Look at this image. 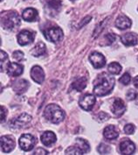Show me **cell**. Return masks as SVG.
<instances>
[{"mask_svg":"<svg viewBox=\"0 0 138 155\" xmlns=\"http://www.w3.org/2000/svg\"><path fill=\"white\" fill-rule=\"evenodd\" d=\"M114 87V78L113 76L106 73L101 74L98 75L95 81L94 93L97 97H103L108 95Z\"/></svg>","mask_w":138,"mask_h":155,"instance_id":"1","label":"cell"},{"mask_svg":"<svg viewBox=\"0 0 138 155\" xmlns=\"http://www.w3.org/2000/svg\"><path fill=\"white\" fill-rule=\"evenodd\" d=\"M44 116L48 121L57 124L64 120L65 112L59 105L52 104L46 107L45 111H44Z\"/></svg>","mask_w":138,"mask_h":155,"instance_id":"2","label":"cell"},{"mask_svg":"<svg viewBox=\"0 0 138 155\" xmlns=\"http://www.w3.org/2000/svg\"><path fill=\"white\" fill-rule=\"evenodd\" d=\"M21 24L20 17L17 12H10L2 18V25L6 30H13Z\"/></svg>","mask_w":138,"mask_h":155,"instance_id":"3","label":"cell"},{"mask_svg":"<svg viewBox=\"0 0 138 155\" xmlns=\"http://www.w3.org/2000/svg\"><path fill=\"white\" fill-rule=\"evenodd\" d=\"M45 37L48 40L52 41L53 43H57L59 42L63 39L64 33L61 28L58 27V26H53L47 29V31H45Z\"/></svg>","mask_w":138,"mask_h":155,"instance_id":"4","label":"cell"},{"mask_svg":"<svg viewBox=\"0 0 138 155\" xmlns=\"http://www.w3.org/2000/svg\"><path fill=\"white\" fill-rule=\"evenodd\" d=\"M36 139L31 134H23L19 139L20 148L24 152H29L33 150L36 145Z\"/></svg>","mask_w":138,"mask_h":155,"instance_id":"5","label":"cell"},{"mask_svg":"<svg viewBox=\"0 0 138 155\" xmlns=\"http://www.w3.org/2000/svg\"><path fill=\"white\" fill-rule=\"evenodd\" d=\"M35 39V33L29 30H23L18 34V42L20 46L31 44Z\"/></svg>","mask_w":138,"mask_h":155,"instance_id":"6","label":"cell"},{"mask_svg":"<svg viewBox=\"0 0 138 155\" xmlns=\"http://www.w3.org/2000/svg\"><path fill=\"white\" fill-rule=\"evenodd\" d=\"M95 102H96V99L95 97V96H93L91 94H87V95L81 97V99L79 100V105L84 110L89 111L90 110L94 107Z\"/></svg>","mask_w":138,"mask_h":155,"instance_id":"7","label":"cell"},{"mask_svg":"<svg viewBox=\"0 0 138 155\" xmlns=\"http://www.w3.org/2000/svg\"><path fill=\"white\" fill-rule=\"evenodd\" d=\"M32 120V117L30 115L23 113L19 117H18L16 119H14L13 121L11 123V126L14 129H19V128H23L25 127Z\"/></svg>","mask_w":138,"mask_h":155,"instance_id":"8","label":"cell"},{"mask_svg":"<svg viewBox=\"0 0 138 155\" xmlns=\"http://www.w3.org/2000/svg\"><path fill=\"white\" fill-rule=\"evenodd\" d=\"M89 61L95 68H103L106 64V58L99 52H93L89 55Z\"/></svg>","mask_w":138,"mask_h":155,"instance_id":"9","label":"cell"},{"mask_svg":"<svg viewBox=\"0 0 138 155\" xmlns=\"http://www.w3.org/2000/svg\"><path fill=\"white\" fill-rule=\"evenodd\" d=\"M15 147V141L11 136L1 137V148L4 153H11Z\"/></svg>","mask_w":138,"mask_h":155,"instance_id":"10","label":"cell"},{"mask_svg":"<svg viewBox=\"0 0 138 155\" xmlns=\"http://www.w3.org/2000/svg\"><path fill=\"white\" fill-rule=\"evenodd\" d=\"M120 153L123 155H130L133 154L136 151L135 144L130 140V139H125L120 144Z\"/></svg>","mask_w":138,"mask_h":155,"instance_id":"11","label":"cell"},{"mask_svg":"<svg viewBox=\"0 0 138 155\" xmlns=\"http://www.w3.org/2000/svg\"><path fill=\"white\" fill-rule=\"evenodd\" d=\"M126 105L124 104V102L120 98H116L113 103V105L111 107L112 112L114 113V116L116 117H121L124 114V112L126 111Z\"/></svg>","mask_w":138,"mask_h":155,"instance_id":"12","label":"cell"},{"mask_svg":"<svg viewBox=\"0 0 138 155\" xmlns=\"http://www.w3.org/2000/svg\"><path fill=\"white\" fill-rule=\"evenodd\" d=\"M6 72L10 76H19L24 72V67L16 62H10L6 68Z\"/></svg>","mask_w":138,"mask_h":155,"instance_id":"13","label":"cell"},{"mask_svg":"<svg viewBox=\"0 0 138 155\" xmlns=\"http://www.w3.org/2000/svg\"><path fill=\"white\" fill-rule=\"evenodd\" d=\"M31 77L34 82L39 84L43 83L45 81V73L40 66H34L31 69Z\"/></svg>","mask_w":138,"mask_h":155,"instance_id":"14","label":"cell"},{"mask_svg":"<svg viewBox=\"0 0 138 155\" xmlns=\"http://www.w3.org/2000/svg\"><path fill=\"white\" fill-rule=\"evenodd\" d=\"M41 142L43 143L44 146L46 147H49L52 146L53 144H54L57 140L56 135L53 132V131H45L43 132V134L40 137Z\"/></svg>","mask_w":138,"mask_h":155,"instance_id":"15","label":"cell"},{"mask_svg":"<svg viewBox=\"0 0 138 155\" xmlns=\"http://www.w3.org/2000/svg\"><path fill=\"white\" fill-rule=\"evenodd\" d=\"M131 25H132V22H131L130 18L125 15L119 16L115 20V25L120 30H126V29L130 28Z\"/></svg>","mask_w":138,"mask_h":155,"instance_id":"16","label":"cell"},{"mask_svg":"<svg viewBox=\"0 0 138 155\" xmlns=\"http://www.w3.org/2000/svg\"><path fill=\"white\" fill-rule=\"evenodd\" d=\"M121 41L122 44L127 47L136 46L137 44V36L133 33H125L121 37Z\"/></svg>","mask_w":138,"mask_h":155,"instance_id":"17","label":"cell"},{"mask_svg":"<svg viewBox=\"0 0 138 155\" xmlns=\"http://www.w3.org/2000/svg\"><path fill=\"white\" fill-rule=\"evenodd\" d=\"M38 11L34 8H27L24 10L22 13V18L25 21L28 22H33V21H37L38 19Z\"/></svg>","mask_w":138,"mask_h":155,"instance_id":"18","label":"cell"},{"mask_svg":"<svg viewBox=\"0 0 138 155\" xmlns=\"http://www.w3.org/2000/svg\"><path fill=\"white\" fill-rule=\"evenodd\" d=\"M28 87H29V82L24 79L18 80L16 82H13V85H12L13 90L18 94H22V93L25 92L28 89Z\"/></svg>","mask_w":138,"mask_h":155,"instance_id":"19","label":"cell"},{"mask_svg":"<svg viewBox=\"0 0 138 155\" xmlns=\"http://www.w3.org/2000/svg\"><path fill=\"white\" fill-rule=\"evenodd\" d=\"M104 137L108 140H113L118 138L119 136V132L116 131L115 127L114 125H108L104 129Z\"/></svg>","mask_w":138,"mask_h":155,"instance_id":"20","label":"cell"},{"mask_svg":"<svg viewBox=\"0 0 138 155\" xmlns=\"http://www.w3.org/2000/svg\"><path fill=\"white\" fill-rule=\"evenodd\" d=\"M87 82H88V79L86 77H81L79 79H77L76 81L72 83L71 85V89L73 90H75L76 91H79L81 92L82 90H84L86 87H87Z\"/></svg>","mask_w":138,"mask_h":155,"instance_id":"21","label":"cell"},{"mask_svg":"<svg viewBox=\"0 0 138 155\" xmlns=\"http://www.w3.org/2000/svg\"><path fill=\"white\" fill-rule=\"evenodd\" d=\"M46 53H47V48L43 42H39L32 50V54L35 57H40L41 55H44Z\"/></svg>","mask_w":138,"mask_h":155,"instance_id":"22","label":"cell"},{"mask_svg":"<svg viewBox=\"0 0 138 155\" xmlns=\"http://www.w3.org/2000/svg\"><path fill=\"white\" fill-rule=\"evenodd\" d=\"M75 142H76L77 146L80 147V149L84 153H87L90 151V146L87 140L81 139V138H78V139H76Z\"/></svg>","mask_w":138,"mask_h":155,"instance_id":"23","label":"cell"},{"mask_svg":"<svg viewBox=\"0 0 138 155\" xmlns=\"http://www.w3.org/2000/svg\"><path fill=\"white\" fill-rule=\"evenodd\" d=\"M108 70L111 74H119L122 71V66L118 62H112L108 65Z\"/></svg>","mask_w":138,"mask_h":155,"instance_id":"24","label":"cell"},{"mask_svg":"<svg viewBox=\"0 0 138 155\" xmlns=\"http://www.w3.org/2000/svg\"><path fill=\"white\" fill-rule=\"evenodd\" d=\"M66 154H72V155H81V154H84V153L81 151V149H80V147H68L66 150L65 152Z\"/></svg>","mask_w":138,"mask_h":155,"instance_id":"25","label":"cell"},{"mask_svg":"<svg viewBox=\"0 0 138 155\" xmlns=\"http://www.w3.org/2000/svg\"><path fill=\"white\" fill-rule=\"evenodd\" d=\"M45 2L47 4L49 7L54 9V10H59L62 5L61 0H45Z\"/></svg>","mask_w":138,"mask_h":155,"instance_id":"26","label":"cell"},{"mask_svg":"<svg viewBox=\"0 0 138 155\" xmlns=\"http://www.w3.org/2000/svg\"><path fill=\"white\" fill-rule=\"evenodd\" d=\"M97 150L101 154H109L111 153V147L106 144H103V143L100 144Z\"/></svg>","mask_w":138,"mask_h":155,"instance_id":"27","label":"cell"},{"mask_svg":"<svg viewBox=\"0 0 138 155\" xmlns=\"http://www.w3.org/2000/svg\"><path fill=\"white\" fill-rule=\"evenodd\" d=\"M0 58H1V69L3 70L4 69V68H5V65L6 64V65L8 66V55H7V54L5 52V51H1V53H0Z\"/></svg>","mask_w":138,"mask_h":155,"instance_id":"28","label":"cell"},{"mask_svg":"<svg viewBox=\"0 0 138 155\" xmlns=\"http://www.w3.org/2000/svg\"><path fill=\"white\" fill-rule=\"evenodd\" d=\"M130 81H131V77H130V74L129 73L123 74V75L119 79V82L122 83L123 85H128Z\"/></svg>","mask_w":138,"mask_h":155,"instance_id":"29","label":"cell"},{"mask_svg":"<svg viewBox=\"0 0 138 155\" xmlns=\"http://www.w3.org/2000/svg\"><path fill=\"white\" fill-rule=\"evenodd\" d=\"M115 41V35L112 33H108L105 35V44L107 46H109L113 44V42Z\"/></svg>","mask_w":138,"mask_h":155,"instance_id":"30","label":"cell"},{"mask_svg":"<svg viewBox=\"0 0 138 155\" xmlns=\"http://www.w3.org/2000/svg\"><path fill=\"white\" fill-rule=\"evenodd\" d=\"M126 97L130 101H133L137 97V92L134 90H129V91L126 93Z\"/></svg>","mask_w":138,"mask_h":155,"instance_id":"31","label":"cell"},{"mask_svg":"<svg viewBox=\"0 0 138 155\" xmlns=\"http://www.w3.org/2000/svg\"><path fill=\"white\" fill-rule=\"evenodd\" d=\"M135 130H136V127H135V125L132 124H126L125 127H124V131H125V133H126V134H129V135L133 134Z\"/></svg>","mask_w":138,"mask_h":155,"instance_id":"32","label":"cell"},{"mask_svg":"<svg viewBox=\"0 0 138 155\" xmlns=\"http://www.w3.org/2000/svg\"><path fill=\"white\" fill-rule=\"evenodd\" d=\"M108 18L104 19V20H103V21H102L101 24L98 25L97 26H96V28H95V33H94V34H95L94 36H95V37L97 34H99V33H101V30L104 28V25H105V24H107V22H108Z\"/></svg>","mask_w":138,"mask_h":155,"instance_id":"33","label":"cell"},{"mask_svg":"<svg viewBox=\"0 0 138 155\" xmlns=\"http://www.w3.org/2000/svg\"><path fill=\"white\" fill-rule=\"evenodd\" d=\"M13 58L17 61H20L24 59V53H22L21 51H15L13 53Z\"/></svg>","mask_w":138,"mask_h":155,"instance_id":"34","label":"cell"},{"mask_svg":"<svg viewBox=\"0 0 138 155\" xmlns=\"http://www.w3.org/2000/svg\"><path fill=\"white\" fill-rule=\"evenodd\" d=\"M49 153L47 151V150H45V149H43V148H38V149H36L35 151H34V153H33V154L34 155H38V154H48Z\"/></svg>","mask_w":138,"mask_h":155,"instance_id":"35","label":"cell"},{"mask_svg":"<svg viewBox=\"0 0 138 155\" xmlns=\"http://www.w3.org/2000/svg\"><path fill=\"white\" fill-rule=\"evenodd\" d=\"M7 114V110L4 106L1 107V122H4Z\"/></svg>","mask_w":138,"mask_h":155,"instance_id":"36","label":"cell"},{"mask_svg":"<svg viewBox=\"0 0 138 155\" xmlns=\"http://www.w3.org/2000/svg\"><path fill=\"white\" fill-rule=\"evenodd\" d=\"M91 18H92V17L91 16H88V17H86L85 18H83V19H82V21H81V24L79 25V28H81V27H82L84 25H86L87 23H88Z\"/></svg>","mask_w":138,"mask_h":155,"instance_id":"37","label":"cell"},{"mask_svg":"<svg viewBox=\"0 0 138 155\" xmlns=\"http://www.w3.org/2000/svg\"><path fill=\"white\" fill-rule=\"evenodd\" d=\"M133 82H134V85H135V87L138 89V75L137 76H136V77L134 78V81H133Z\"/></svg>","mask_w":138,"mask_h":155,"instance_id":"38","label":"cell"},{"mask_svg":"<svg viewBox=\"0 0 138 155\" xmlns=\"http://www.w3.org/2000/svg\"><path fill=\"white\" fill-rule=\"evenodd\" d=\"M71 1H74V0H71Z\"/></svg>","mask_w":138,"mask_h":155,"instance_id":"39","label":"cell"},{"mask_svg":"<svg viewBox=\"0 0 138 155\" xmlns=\"http://www.w3.org/2000/svg\"><path fill=\"white\" fill-rule=\"evenodd\" d=\"M137 61H138V57H137Z\"/></svg>","mask_w":138,"mask_h":155,"instance_id":"40","label":"cell"}]
</instances>
